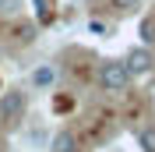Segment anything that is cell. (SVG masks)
Here are the masks:
<instances>
[{"label": "cell", "instance_id": "2", "mask_svg": "<svg viewBox=\"0 0 155 152\" xmlns=\"http://www.w3.org/2000/svg\"><path fill=\"white\" fill-rule=\"evenodd\" d=\"M25 110H28V99H25V92L11 88L4 99H0V124H18L21 117H25Z\"/></svg>", "mask_w": 155, "mask_h": 152}, {"label": "cell", "instance_id": "8", "mask_svg": "<svg viewBox=\"0 0 155 152\" xmlns=\"http://www.w3.org/2000/svg\"><path fill=\"white\" fill-rule=\"evenodd\" d=\"M141 39H145V43H155V18L141 21Z\"/></svg>", "mask_w": 155, "mask_h": 152}, {"label": "cell", "instance_id": "6", "mask_svg": "<svg viewBox=\"0 0 155 152\" xmlns=\"http://www.w3.org/2000/svg\"><path fill=\"white\" fill-rule=\"evenodd\" d=\"M137 145H141V152H155V127H145L137 134Z\"/></svg>", "mask_w": 155, "mask_h": 152}, {"label": "cell", "instance_id": "3", "mask_svg": "<svg viewBox=\"0 0 155 152\" xmlns=\"http://www.w3.org/2000/svg\"><path fill=\"white\" fill-rule=\"evenodd\" d=\"M124 67H127V74H148V71L155 67L152 50H148V46H134V50L124 57Z\"/></svg>", "mask_w": 155, "mask_h": 152}, {"label": "cell", "instance_id": "9", "mask_svg": "<svg viewBox=\"0 0 155 152\" xmlns=\"http://www.w3.org/2000/svg\"><path fill=\"white\" fill-rule=\"evenodd\" d=\"M137 4H141V0H113L116 11H137Z\"/></svg>", "mask_w": 155, "mask_h": 152}, {"label": "cell", "instance_id": "5", "mask_svg": "<svg viewBox=\"0 0 155 152\" xmlns=\"http://www.w3.org/2000/svg\"><path fill=\"white\" fill-rule=\"evenodd\" d=\"M53 81H57V67L42 64V67L32 71V85H35V88H53Z\"/></svg>", "mask_w": 155, "mask_h": 152}, {"label": "cell", "instance_id": "4", "mask_svg": "<svg viewBox=\"0 0 155 152\" xmlns=\"http://www.w3.org/2000/svg\"><path fill=\"white\" fill-rule=\"evenodd\" d=\"M49 152H78V138L71 131H57L49 142Z\"/></svg>", "mask_w": 155, "mask_h": 152}, {"label": "cell", "instance_id": "10", "mask_svg": "<svg viewBox=\"0 0 155 152\" xmlns=\"http://www.w3.org/2000/svg\"><path fill=\"white\" fill-rule=\"evenodd\" d=\"M0 152H4V142H0Z\"/></svg>", "mask_w": 155, "mask_h": 152}, {"label": "cell", "instance_id": "1", "mask_svg": "<svg viewBox=\"0 0 155 152\" xmlns=\"http://www.w3.org/2000/svg\"><path fill=\"white\" fill-rule=\"evenodd\" d=\"M130 74H127L124 60H106V64H99V85L106 88V92H124Z\"/></svg>", "mask_w": 155, "mask_h": 152}, {"label": "cell", "instance_id": "7", "mask_svg": "<svg viewBox=\"0 0 155 152\" xmlns=\"http://www.w3.org/2000/svg\"><path fill=\"white\" fill-rule=\"evenodd\" d=\"M32 4H35V14H39V21H42V25H46V21H53V11H49L46 0H32Z\"/></svg>", "mask_w": 155, "mask_h": 152}]
</instances>
